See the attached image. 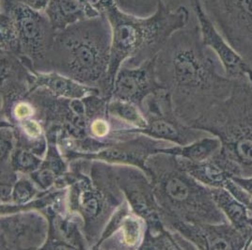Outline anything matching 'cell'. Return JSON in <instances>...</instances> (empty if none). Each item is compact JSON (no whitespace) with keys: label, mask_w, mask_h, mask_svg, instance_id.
<instances>
[{"label":"cell","mask_w":252,"mask_h":250,"mask_svg":"<svg viewBox=\"0 0 252 250\" xmlns=\"http://www.w3.org/2000/svg\"><path fill=\"white\" fill-rule=\"evenodd\" d=\"M219 59L202 40L199 24L175 32L156 57L159 85L168 92L179 120L196 128L229 97L236 81L222 75Z\"/></svg>","instance_id":"1"},{"label":"cell","mask_w":252,"mask_h":250,"mask_svg":"<svg viewBox=\"0 0 252 250\" xmlns=\"http://www.w3.org/2000/svg\"><path fill=\"white\" fill-rule=\"evenodd\" d=\"M103 14L112 32L111 58L108 78L112 91L116 75L122 65L137 67L154 59L168 39L189 24L190 13L186 6L170 8L163 0L157 10L145 17L123 11L115 0H108Z\"/></svg>","instance_id":"2"},{"label":"cell","mask_w":252,"mask_h":250,"mask_svg":"<svg viewBox=\"0 0 252 250\" xmlns=\"http://www.w3.org/2000/svg\"><path fill=\"white\" fill-rule=\"evenodd\" d=\"M111 45V28L104 14L58 31L49 57L50 72L95 88L110 101L112 87L108 71Z\"/></svg>","instance_id":"3"},{"label":"cell","mask_w":252,"mask_h":250,"mask_svg":"<svg viewBox=\"0 0 252 250\" xmlns=\"http://www.w3.org/2000/svg\"><path fill=\"white\" fill-rule=\"evenodd\" d=\"M145 172L153 185L160 217L190 223L228 222L215 202L211 188L181 167L176 156L168 153L151 156Z\"/></svg>","instance_id":"4"},{"label":"cell","mask_w":252,"mask_h":250,"mask_svg":"<svg viewBox=\"0 0 252 250\" xmlns=\"http://www.w3.org/2000/svg\"><path fill=\"white\" fill-rule=\"evenodd\" d=\"M220 138V150L210 158L230 176H252V86L239 81L228 98L215 105L197 126Z\"/></svg>","instance_id":"5"},{"label":"cell","mask_w":252,"mask_h":250,"mask_svg":"<svg viewBox=\"0 0 252 250\" xmlns=\"http://www.w3.org/2000/svg\"><path fill=\"white\" fill-rule=\"evenodd\" d=\"M74 181L67 188L69 211L83 220L90 250H94L108 221L126 198L113 164L78 158L69 162Z\"/></svg>","instance_id":"6"},{"label":"cell","mask_w":252,"mask_h":250,"mask_svg":"<svg viewBox=\"0 0 252 250\" xmlns=\"http://www.w3.org/2000/svg\"><path fill=\"white\" fill-rule=\"evenodd\" d=\"M1 10L11 13L20 42L22 61L35 72L47 73L56 31L43 11L15 0H1Z\"/></svg>","instance_id":"7"},{"label":"cell","mask_w":252,"mask_h":250,"mask_svg":"<svg viewBox=\"0 0 252 250\" xmlns=\"http://www.w3.org/2000/svg\"><path fill=\"white\" fill-rule=\"evenodd\" d=\"M211 21L252 68V0H200Z\"/></svg>","instance_id":"8"},{"label":"cell","mask_w":252,"mask_h":250,"mask_svg":"<svg viewBox=\"0 0 252 250\" xmlns=\"http://www.w3.org/2000/svg\"><path fill=\"white\" fill-rule=\"evenodd\" d=\"M142 113L147 120V127L141 133L170 143L185 146L209 133L183 124L175 114L170 95L165 89L150 95L143 104Z\"/></svg>","instance_id":"9"},{"label":"cell","mask_w":252,"mask_h":250,"mask_svg":"<svg viewBox=\"0 0 252 250\" xmlns=\"http://www.w3.org/2000/svg\"><path fill=\"white\" fill-rule=\"evenodd\" d=\"M116 179L134 213L145 219L146 233L156 235L167 229L160 217L153 185L147 173L134 166L114 165Z\"/></svg>","instance_id":"10"},{"label":"cell","mask_w":252,"mask_h":250,"mask_svg":"<svg viewBox=\"0 0 252 250\" xmlns=\"http://www.w3.org/2000/svg\"><path fill=\"white\" fill-rule=\"evenodd\" d=\"M49 229V219L38 210L1 215L0 250H42Z\"/></svg>","instance_id":"11"},{"label":"cell","mask_w":252,"mask_h":250,"mask_svg":"<svg viewBox=\"0 0 252 250\" xmlns=\"http://www.w3.org/2000/svg\"><path fill=\"white\" fill-rule=\"evenodd\" d=\"M161 220L167 229L178 232L196 250H251L248 238L229 222L190 223L168 217H161Z\"/></svg>","instance_id":"12"},{"label":"cell","mask_w":252,"mask_h":250,"mask_svg":"<svg viewBox=\"0 0 252 250\" xmlns=\"http://www.w3.org/2000/svg\"><path fill=\"white\" fill-rule=\"evenodd\" d=\"M128 132L129 135L126 138L115 140L95 154L77 156L73 160L78 158L97 160L113 165L134 166L145 171V163L149 157L159 153H168L170 148L176 145L141 133Z\"/></svg>","instance_id":"13"},{"label":"cell","mask_w":252,"mask_h":250,"mask_svg":"<svg viewBox=\"0 0 252 250\" xmlns=\"http://www.w3.org/2000/svg\"><path fill=\"white\" fill-rule=\"evenodd\" d=\"M192 9L200 26L203 42L216 54L223 67L225 75L229 78L249 81L252 86V68L230 43L221 35L220 32L211 21L204 11L200 0H190Z\"/></svg>","instance_id":"14"},{"label":"cell","mask_w":252,"mask_h":250,"mask_svg":"<svg viewBox=\"0 0 252 250\" xmlns=\"http://www.w3.org/2000/svg\"><path fill=\"white\" fill-rule=\"evenodd\" d=\"M146 230L145 219L134 213L126 199L108 221L94 250H139Z\"/></svg>","instance_id":"15"},{"label":"cell","mask_w":252,"mask_h":250,"mask_svg":"<svg viewBox=\"0 0 252 250\" xmlns=\"http://www.w3.org/2000/svg\"><path fill=\"white\" fill-rule=\"evenodd\" d=\"M161 89L157 78L155 57L137 67L122 65L116 75L110 100L132 103L142 111L148 97Z\"/></svg>","instance_id":"16"},{"label":"cell","mask_w":252,"mask_h":250,"mask_svg":"<svg viewBox=\"0 0 252 250\" xmlns=\"http://www.w3.org/2000/svg\"><path fill=\"white\" fill-rule=\"evenodd\" d=\"M1 63V112L26 98L32 91V71L21 58L11 53H0Z\"/></svg>","instance_id":"17"},{"label":"cell","mask_w":252,"mask_h":250,"mask_svg":"<svg viewBox=\"0 0 252 250\" xmlns=\"http://www.w3.org/2000/svg\"><path fill=\"white\" fill-rule=\"evenodd\" d=\"M49 236L42 250H90L83 231V220L76 214H53Z\"/></svg>","instance_id":"18"},{"label":"cell","mask_w":252,"mask_h":250,"mask_svg":"<svg viewBox=\"0 0 252 250\" xmlns=\"http://www.w3.org/2000/svg\"><path fill=\"white\" fill-rule=\"evenodd\" d=\"M43 88L51 94L66 99H83L91 94H100L99 90L79 83L57 72H32V91Z\"/></svg>","instance_id":"19"},{"label":"cell","mask_w":252,"mask_h":250,"mask_svg":"<svg viewBox=\"0 0 252 250\" xmlns=\"http://www.w3.org/2000/svg\"><path fill=\"white\" fill-rule=\"evenodd\" d=\"M44 13L56 31L101 15L82 0H49Z\"/></svg>","instance_id":"20"},{"label":"cell","mask_w":252,"mask_h":250,"mask_svg":"<svg viewBox=\"0 0 252 250\" xmlns=\"http://www.w3.org/2000/svg\"><path fill=\"white\" fill-rule=\"evenodd\" d=\"M211 193L228 222L248 238L252 248V219L250 211L225 188H211Z\"/></svg>","instance_id":"21"},{"label":"cell","mask_w":252,"mask_h":250,"mask_svg":"<svg viewBox=\"0 0 252 250\" xmlns=\"http://www.w3.org/2000/svg\"><path fill=\"white\" fill-rule=\"evenodd\" d=\"M177 158L181 167L192 177L208 188H224L228 180L231 179L230 174L212 159L203 162H192L183 157L177 156Z\"/></svg>","instance_id":"22"},{"label":"cell","mask_w":252,"mask_h":250,"mask_svg":"<svg viewBox=\"0 0 252 250\" xmlns=\"http://www.w3.org/2000/svg\"><path fill=\"white\" fill-rule=\"evenodd\" d=\"M220 147L221 142L219 137L208 136L185 146L175 145L169 149L168 154L186 158L192 162H203L217 155Z\"/></svg>","instance_id":"23"},{"label":"cell","mask_w":252,"mask_h":250,"mask_svg":"<svg viewBox=\"0 0 252 250\" xmlns=\"http://www.w3.org/2000/svg\"><path fill=\"white\" fill-rule=\"evenodd\" d=\"M107 115L126 125L132 132H137L147 127V120L136 104L121 101L110 100L107 105Z\"/></svg>","instance_id":"24"},{"label":"cell","mask_w":252,"mask_h":250,"mask_svg":"<svg viewBox=\"0 0 252 250\" xmlns=\"http://www.w3.org/2000/svg\"><path fill=\"white\" fill-rule=\"evenodd\" d=\"M43 191L33 182L30 175L18 173V177L12 189L11 203H1V207H21L34 200Z\"/></svg>","instance_id":"25"},{"label":"cell","mask_w":252,"mask_h":250,"mask_svg":"<svg viewBox=\"0 0 252 250\" xmlns=\"http://www.w3.org/2000/svg\"><path fill=\"white\" fill-rule=\"evenodd\" d=\"M0 52L21 56L18 31L10 12H0Z\"/></svg>","instance_id":"26"},{"label":"cell","mask_w":252,"mask_h":250,"mask_svg":"<svg viewBox=\"0 0 252 250\" xmlns=\"http://www.w3.org/2000/svg\"><path fill=\"white\" fill-rule=\"evenodd\" d=\"M43 158L29 149L15 146L11 157V165L18 173L30 175L42 166Z\"/></svg>","instance_id":"27"},{"label":"cell","mask_w":252,"mask_h":250,"mask_svg":"<svg viewBox=\"0 0 252 250\" xmlns=\"http://www.w3.org/2000/svg\"><path fill=\"white\" fill-rule=\"evenodd\" d=\"M117 5L127 13L145 17L157 10L160 0H115Z\"/></svg>","instance_id":"28"},{"label":"cell","mask_w":252,"mask_h":250,"mask_svg":"<svg viewBox=\"0 0 252 250\" xmlns=\"http://www.w3.org/2000/svg\"><path fill=\"white\" fill-rule=\"evenodd\" d=\"M89 136L95 139L102 141L114 140L112 138L114 132H116L115 126L108 116L94 118L90 122L88 128Z\"/></svg>","instance_id":"29"},{"label":"cell","mask_w":252,"mask_h":250,"mask_svg":"<svg viewBox=\"0 0 252 250\" xmlns=\"http://www.w3.org/2000/svg\"><path fill=\"white\" fill-rule=\"evenodd\" d=\"M224 188L227 189L234 198H237L252 213V198L245 190H243L238 185H236L231 179L228 180Z\"/></svg>","instance_id":"30"},{"label":"cell","mask_w":252,"mask_h":250,"mask_svg":"<svg viewBox=\"0 0 252 250\" xmlns=\"http://www.w3.org/2000/svg\"><path fill=\"white\" fill-rule=\"evenodd\" d=\"M231 179L243 190H245L250 195V197L252 198V176L251 177L235 176V177H231Z\"/></svg>","instance_id":"31"},{"label":"cell","mask_w":252,"mask_h":250,"mask_svg":"<svg viewBox=\"0 0 252 250\" xmlns=\"http://www.w3.org/2000/svg\"><path fill=\"white\" fill-rule=\"evenodd\" d=\"M15 1L21 2L33 10L43 11V12L45 11V9L48 5V2H49V0H15Z\"/></svg>","instance_id":"32"},{"label":"cell","mask_w":252,"mask_h":250,"mask_svg":"<svg viewBox=\"0 0 252 250\" xmlns=\"http://www.w3.org/2000/svg\"><path fill=\"white\" fill-rule=\"evenodd\" d=\"M250 213H251V216H252V212H250Z\"/></svg>","instance_id":"33"}]
</instances>
